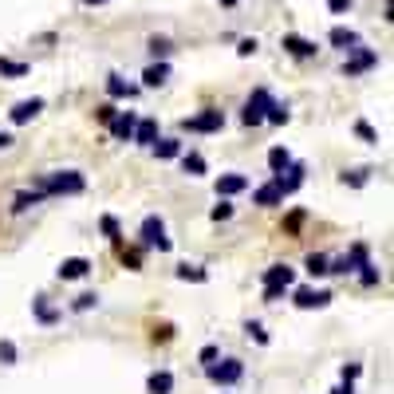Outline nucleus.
<instances>
[{
	"label": "nucleus",
	"mask_w": 394,
	"mask_h": 394,
	"mask_svg": "<svg viewBox=\"0 0 394 394\" xmlns=\"http://www.w3.org/2000/svg\"><path fill=\"white\" fill-rule=\"evenodd\" d=\"M272 103H276V98H272L268 87H257V91L245 98V107H241V123H245V126H264Z\"/></svg>",
	"instance_id": "20e7f679"
},
{
	"label": "nucleus",
	"mask_w": 394,
	"mask_h": 394,
	"mask_svg": "<svg viewBox=\"0 0 394 394\" xmlns=\"http://www.w3.org/2000/svg\"><path fill=\"white\" fill-rule=\"evenodd\" d=\"M138 248H150V252H170L173 248V241L166 237V221L158 213L142 217V225H138Z\"/></svg>",
	"instance_id": "7ed1b4c3"
},
{
	"label": "nucleus",
	"mask_w": 394,
	"mask_h": 394,
	"mask_svg": "<svg viewBox=\"0 0 394 394\" xmlns=\"http://www.w3.org/2000/svg\"><path fill=\"white\" fill-rule=\"evenodd\" d=\"M98 233L119 245V237H123V225H119V217H114V213H103V217H98Z\"/></svg>",
	"instance_id": "a878e982"
},
{
	"label": "nucleus",
	"mask_w": 394,
	"mask_h": 394,
	"mask_svg": "<svg viewBox=\"0 0 394 394\" xmlns=\"http://www.w3.org/2000/svg\"><path fill=\"white\" fill-rule=\"evenodd\" d=\"M114 114H119V107H114V103H98V107H95V119H98V123H103V126L111 123Z\"/></svg>",
	"instance_id": "c03bdc74"
},
{
	"label": "nucleus",
	"mask_w": 394,
	"mask_h": 394,
	"mask_svg": "<svg viewBox=\"0 0 394 394\" xmlns=\"http://www.w3.org/2000/svg\"><path fill=\"white\" fill-rule=\"evenodd\" d=\"M332 394H355V386H347V382H339V386H335Z\"/></svg>",
	"instance_id": "8fccbe9b"
},
{
	"label": "nucleus",
	"mask_w": 394,
	"mask_h": 394,
	"mask_svg": "<svg viewBox=\"0 0 394 394\" xmlns=\"http://www.w3.org/2000/svg\"><path fill=\"white\" fill-rule=\"evenodd\" d=\"M213 189H217V197L229 201V197H237V194H245V189H248V178H245V173H221V178L213 182Z\"/></svg>",
	"instance_id": "ddd939ff"
},
{
	"label": "nucleus",
	"mask_w": 394,
	"mask_h": 394,
	"mask_svg": "<svg viewBox=\"0 0 394 394\" xmlns=\"http://www.w3.org/2000/svg\"><path fill=\"white\" fill-rule=\"evenodd\" d=\"M205 379L213 382V386H237V382L245 379V363L241 359H217V363H209L205 367Z\"/></svg>",
	"instance_id": "423d86ee"
},
{
	"label": "nucleus",
	"mask_w": 394,
	"mask_h": 394,
	"mask_svg": "<svg viewBox=\"0 0 394 394\" xmlns=\"http://www.w3.org/2000/svg\"><path fill=\"white\" fill-rule=\"evenodd\" d=\"M280 48L292 55V60H311L316 55V44L311 40H304V36H296V32H288V36L280 40Z\"/></svg>",
	"instance_id": "a211bd4d"
},
{
	"label": "nucleus",
	"mask_w": 394,
	"mask_h": 394,
	"mask_svg": "<svg viewBox=\"0 0 394 394\" xmlns=\"http://www.w3.org/2000/svg\"><path fill=\"white\" fill-rule=\"evenodd\" d=\"M359 375H363V363H343V370H339V379H343L347 386H355Z\"/></svg>",
	"instance_id": "a19ab883"
},
{
	"label": "nucleus",
	"mask_w": 394,
	"mask_h": 394,
	"mask_svg": "<svg viewBox=\"0 0 394 394\" xmlns=\"http://www.w3.org/2000/svg\"><path fill=\"white\" fill-rule=\"evenodd\" d=\"M209 217H213V221H217V225H221V221H229V217H233V205H229V201H225V197H221V201H217V205H213V209H209Z\"/></svg>",
	"instance_id": "58836bf2"
},
{
	"label": "nucleus",
	"mask_w": 394,
	"mask_h": 394,
	"mask_svg": "<svg viewBox=\"0 0 394 394\" xmlns=\"http://www.w3.org/2000/svg\"><path fill=\"white\" fill-rule=\"evenodd\" d=\"M162 138V126H158V119H138L135 123V135H130V142H138V146H154Z\"/></svg>",
	"instance_id": "2eb2a0df"
},
{
	"label": "nucleus",
	"mask_w": 394,
	"mask_h": 394,
	"mask_svg": "<svg viewBox=\"0 0 394 394\" xmlns=\"http://www.w3.org/2000/svg\"><path fill=\"white\" fill-rule=\"evenodd\" d=\"M304 268H308L311 276H327V257H323V252H308Z\"/></svg>",
	"instance_id": "c9c22d12"
},
{
	"label": "nucleus",
	"mask_w": 394,
	"mask_h": 394,
	"mask_svg": "<svg viewBox=\"0 0 394 394\" xmlns=\"http://www.w3.org/2000/svg\"><path fill=\"white\" fill-rule=\"evenodd\" d=\"M20 363V351H16L12 339H0V367H16Z\"/></svg>",
	"instance_id": "72a5a7b5"
},
{
	"label": "nucleus",
	"mask_w": 394,
	"mask_h": 394,
	"mask_svg": "<svg viewBox=\"0 0 394 394\" xmlns=\"http://www.w3.org/2000/svg\"><path fill=\"white\" fill-rule=\"evenodd\" d=\"M83 4H95V8H98V4H107V0H83Z\"/></svg>",
	"instance_id": "3c124183"
},
{
	"label": "nucleus",
	"mask_w": 394,
	"mask_h": 394,
	"mask_svg": "<svg viewBox=\"0 0 394 394\" xmlns=\"http://www.w3.org/2000/svg\"><path fill=\"white\" fill-rule=\"evenodd\" d=\"M221 4H229V8H233V4H237V0H221Z\"/></svg>",
	"instance_id": "603ef678"
},
{
	"label": "nucleus",
	"mask_w": 394,
	"mask_h": 394,
	"mask_svg": "<svg viewBox=\"0 0 394 394\" xmlns=\"http://www.w3.org/2000/svg\"><path fill=\"white\" fill-rule=\"evenodd\" d=\"M252 205H260V209H276V205H284L280 185L272 182V178L264 185H257V189H252Z\"/></svg>",
	"instance_id": "f8f14e48"
},
{
	"label": "nucleus",
	"mask_w": 394,
	"mask_h": 394,
	"mask_svg": "<svg viewBox=\"0 0 394 394\" xmlns=\"http://www.w3.org/2000/svg\"><path fill=\"white\" fill-rule=\"evenodd\" d=\"M107 95H111V103H114V98H135V95H138V87H135V83H126L119 71H111V75H107Z\"/></svg>",
	"instance_id": "412c9836"
},
{
	"label": "nucleus",
	"mask_w": 394,
	"mask_h": 394,
	"mask_svg": "<svg viewBox=\"0 0 394 394\" xmlns=\"http://www.w3.org/2000/svg\"><path fill=\"white\" fill-rule=\"evenodd\" d=\"M28 71H32V67H28L24 60H4V55H0V79H24Z\"/></svg>",
	"instance_id": "393cba45"
},
{
	"label": "nucleus",
	"mask_w": 394,
	"mask_h": 394,
	"mask_svg": "<svg viewBox=\"0 0 394 394\" xmlns=\"http://www.w3.org/2000/svg\"><path fill=\"white\" fill-rule=\"evenodd\" d=\"M327 44H332V48H339V51H355V48H363V36H359L355 28H332V32H327Z\"/></svg>",
	"instance_id": "4468645a"
},
{
	"label": "nucleus",
	"mask_w": 394,
	"mask_h": 394,
	"mask_svg": "<svg viewBox=\"0 0 394 394\" xmlns=\"http://www.w3.org/2000/svg\"><path fill=\"white\" fill-rule=\"evenodd\" d=\"M351 4H355V0H327V8H332L335 16H343V12H351Z\"/></svg>",
	"instance_id": "49530a36"
},
{
	"label": "nucleus",
	"mask_w": 394,
	"mask_h": 394,
	"mask_svg": "<svg viewBox=\"0 0 394 394\" xmlns=\"http://www.w3.org/2000/svg\"><path fill=\"white\" fill-rule=\"evenodd\" d=\"M335 296L327 288H292V304L300 311H316V308H327Z\"/></svg>",
	"instance_id": "6e6552de"
},
{
	"label": "nucleus",
	"mask_w": 394,
	"mask_h": 394,
	"mask_svg": "<svg viewBox=\"0 0 394 394\" xmlns=\"http://www.w3.org/2000/svg\"><path fill=\"white\" fill-rule=\"evenodd\" d=\"M304 173H308V166L304 162H292V166H284L280 173H272V182L280 185V194L284 197H292L300 185H304Z\"/></svg>",
	"instance_id": "9d476101"
},
{
	"label": "nucleus",
	"mask_w": 394,
	"mask_h": 394,
	"mask_svg": "<svg viewBox=\"0 0 394 394\" xmlns=\"http://www.w3.org/2000/svg\"><path fill=\"white\" fill-rule=\"evenodd\" d=\"M135 123H138L135 111H119L111 123H107V126H111V138H114V142H130V135H135Z\"/></svg>",
	"instance_id": "dca6fc26"
},
{
	"label": "nucleus",
	"mask_w": 394,
	"mask_h": 394,
	"mask_svg": "<svg viewBox=\"0 0 394 394\" xmlns=\"http://www.w3.org/2000/svg\"><path fill=\"white\" fill-rule=\"evenodd\" d=\"M339 182L351 185V189H359V185L370 182V170H367V166H363V170H343V173H339Z\"/></svg>",
	"instance_id": "473e14b6"
},
{
	"label": "nucleus",
	"mask_w": 394,
	"mask_h": 394,
	"mask_svg": "<svg viewBox=\"0 0 394 394\" xmlns=\"http://www.w3.org/2000/svg\"><path fill=\"white\" fill-rule=\"evenodd\" d=\"M142 252H146V248H138V245H130V248L119 245V260H123L130 272H142Z\"/></svg>",
	"instance_id": "cd10ccee"
},
{
	"label": "nucleus",
	"mask_w": 394,
	"mask_h": 394,
	"mask_svg": "<svg viewBox=\"0 0 394 394\" xmlns=\"http://www.w3.org/2000/svg\"><path fill=\"white\" fill-rule=\"evenodd\" d=\"M363 264H370V248L363 245V241H355V245L347 248V257H339V260H327V272H339V276H351V272H359Z\"/></svg>",
	"instance_id": "0eeeda50"
},
{
	"label": "nucleus",
	"mask_w": 394,
	"mask_h": 394,
	"mask_svg": "<svg viewBox=\"0 0 394 394\" xmlns=\"http://www.w3.org/2000/svg\"><path fill=\"white\" fill-rule=\"evenodd\" d=\"M146 394H173V370H150L146 375Z\"/></svg>",
	"instance_id": "aec40b11"
},
{
	"label": "nucleus",
	"mask_w": 394,
	"mask_h": 394,
	"mask_svg": "<svg viewBox=\"0 0 394 394\" xmlns=\"http://www.w3.org/2000/svg\"><path fill=\"white\" fill-rule=\"evenodd\" d=\"M32 316H36L40 327H55V323L63 320V311L55 308V304H51L48 296H36V300H32Z\"/></svg>",
	"instance_id": "9b49d317"
},
{
	"label": "nucleus",
	"mask_w": 394,
	"mask_h": 394,
	"mask_svg": "<svg viewBox=\"0 0 394 394\" xmlns=\"http://www.w3.org/2000/svg\"><path fill=\"white\" fill-rule=\"evenodd\" d=\"M150 150H154V158H158V162H173L185 146H182V138H158Z\"/></svg>",
	"instance_id": "5701e85b"
},
{
	"label": "nucleus",
	"mask_w": 394,
	"mask_h": 394,
	"mask_svg": "<svg viewBox=\"0 0 394 394\" xmlns=\"http://www.w3.org/2000/svg\"><path fill=\"white\" fill-rule=\"evenodd\" d=\"M370 67H379V51H370V48L347 51V60H343V75H347V79H355V75L370 71Z\"/></svg>",
	"instance_id": "1a4fd4ad"
},
{
	"label": "nucleus",
	"mask_w": 394,
	"mask_h": 394,
	"mask_svg": "<svg viewBox=\"0 0 394 394\" xmlns=\"http://www.w3.org/2000/svg\"><path fill=\"white\" fill-rule=\"evenodd\" d=\"M217 359H221V347H201V351H197V363H201V367H209V363H217Z\"/></svg>",
	"instance_id": "37998d69"
},
{
	"label": "nucleus",
	"mask_w": 394,
	"mask_h": 394,
	"mask_svg": "<svg viewBox=\"0 0 394 394\" xmlns=\"http://www.w3.org/2000/svg\"><path fill=\"white\" fill-rule=\"evenodd\" d=\"M359 280L367 284V288H375V284H379V280H382V272H379V268H375V264H363V268H359Z\"/></svg>",
	"instance_id": "79ce46f5"
},
{
	"label": "nucleus",
	"mask_w": 394,
	"mask_h": 394,
	"mask_svg": "<svg viewBox=\"0 0 394 394\" xmlns=\"http://www.w3.org/2000/svg\"><path fill=\"white\" fill-rule=\"evenodd\" d=\"M178 280H194V284H205V280H209V272L201 268V264H178Z\"/></svg>",
	"instance_id": "7c9ffc66"
},
{
	"label": "nucleus",
	"mask_w": 394,
	"mask_h": 394,
	"mask_svg": "<svg viewBox=\"0 0 394 394\" xmlns=\"http://www.w3.org/2000/svg\"><path fill=\"white\" fill-rule=\"evenodd\" d=\"M182 130H189V135H221V130H225V111L205 107V111L182 119Z\"/></svg>",
	"instance_id": "39448f33"
},
{
	"label": "nucleus",
	"mask_w": 394,
	"mask_h": 394,
	"mask_svg": "<svg viewBox=\"0 0 394 394\" xmlns=\"http://www.w3.org/2000/svg\"><path fill=\"white\" fill-rule=\"evenodd\" d=\"M154 339H162V343H166V339H173V327H170V323H162L158 332H154Z\"/></svg>",
	"instance_id": "de8ad7c7"
},
{
	"label": "nucleus",
	"mask_w": 394,
	"mask_h": 394,
	"mask_svg": "<svg viewBox=\"0 0 394 394\" xmlns=\"http://www.w3.org/2000/svg\"><path fill=\"white\" fill-rule=\"evenodd\" d=\"M178 158H182V170L189 173V178H205V170H209V162L201 158L197 150H182Z\"/></svg>",
	"instance_id": "4be33fe9"
},
{
	"label": "nucleus",
	"mask_w": 394,
	"mask_h": 394,
	"mask_svg": "<svg viewBox=\"0 0 394 394\" xmlns=\"http://www.w3.org/2000/svg\"><path fill=\"white\" fill-rule=\"evenodd\" d=\"M284 166H292V154H288V146H272V150H268V170L280 173Z\"/></svg>",
	"instance_id": "c756f323"
},
{
	"label": "nucleus",
	"mask_w": 394,
	"mask_h": 394,
	"mask_svg": "<svg viewBox=\"0 0 394 394\" xmlns=\"http://www.w3.org/2000/svg\"><path fill=\"white\" fill-rule=\"evenodd\" d=\"M245 335H248V339H257L260 347L268 343V332H264V323H260V320H248L245 323Z\"/></svg>",
	"instance_id": "4c0bfd02"
},
{
	"label": "nucleus",
	"mask_w": 394,
	"mask_h": 394,
	"mask_svg": "<svg viewBox=\"0 0 394 394\" xmlns=\"http://www.w3.org/2000/svg\"><path fill=\"white\" fill-rule=\"evenodd\" d=\"M284 229H288V233H300V229H304V213L296 209L292 217H288V221H284Z\"/></svg>",
	"instance_id": "a18cd8bd"
},
{
	"label": "nucleus",
	"mask_w": 394,
	"mask_h": 394,
	"mask_svg": "<svg viewBox=\"0 0 394 394\" xmlns=\"http://www.w3.org/2000/svg\"><path fill=\"white\" fill-rule=\"evenodd\" d=\"M355 135L363 138V142H379V130H375L367 119H359V123H355Z\"/></svg>",
	"instance_id": "ea45409f"
},
{
	"label": "nucleus",
	"mask_w": 394,
	"mask_h": 394,
	"mask_svg": "<svg viewBox=\"0 0 394 394\" xmlns=\"http://www.w3.org/2000/svg\"><path fill=\"white\" fill-rule=\"evenodd\" d=\"M87 189V178L79 170H48L36 178V194L44 197H75Z\"/></svg>",
	"instance_id": "f257e3e1"
},
{
	"label": "nucleus",
	"mask_w": 394,
	"mask_h": 394,
	"mask_svg": "<svg viewBox=\"0 0 394 394\" xmlns=\"http://www.w3.org/2000/svg\"><path fill=\"white\" fill-rule=\"evenodd\" d=\"M166 79H170V63L166 60H154L146 71H142V87H162Z\"/></svg>",
	"instance_id": "b1692460"
},
{
	"label": "nucleus",
	"mask_w": 394,
	"mask_h": 394,
	"mask_svg": "<svg viewBox=\"0 0 394 394\" xmlns=\"http://www.w3.org/2000/svg\"><path fill=\"white\" fill-rule=\"evenodd\" d=\"M146 51L154 55V60H170L173 40H166V36H150V40H146Z\"/></svg>",
	"instance_id": "c85d7f7f"
},
{
	"label": "nucleus",
	"mask_w": 394,
	"mask_h": 394,
	"mask_svg": "<svg viewBox=\"0 0 394 394\" xmlns=\"http://www.w3.org/2000/svg\"><path fill=\"white\" fill-rule=\"evenodd\" d=\"M257 51H260V40H257V36L237 40V55H241V60H248V55H257Z\"/></svg>",
	"instance_id": "e433bc0d"
},
{
	"label": "nucleus",
	"mask_w": 394,
	"mask_h": 394,
	"mask_svg": "<svg viewBox=\"0 0 394 394\" xmlns=\"http://www.w3.org/2000/svg\"><path fill=\"white\" fill-rule=\"evenodd\" d=\"M91 308H98V292H79L71 300V311H75V316H83V311H91Z\"/></svg>",
	"instance_id": "2f4dec72"
},
{
	"label": "nucleus",
	"mask_w": 394,
	"mask_h": 394,
	"mask_svg": "<svg viewBox=\"0 0 394 394\" xmlns=\"http://www.w3.org/2000/svg\"><path fill=\"white\" fill-rule=\"evenodd\" d=\"M260 284H264V304H276V300H284L296 288V268L292 264H268Z\"/></svg>",
	"instance_id": "f03ea898"
},
{
	"label": "nucleus",
	"mask_w": 394,
	"mask_h": 394,
	"mask_svg": "<svg viewBox=\"0 0 394 394\" xmlns=\"http://www.w3.org/2000/svg\"><path fill=\"white\" fill-rule=\"evenodd\" d=\"M44 201V194H36V189H20V194L12 197V213H28L32 205H40Z\"/></svg>",
	"instance_id": "bb28decb"
},
{
	"label": "nucleus",
	"mask_w": 394,
	"mask_h": 394,
	"mask_svg": "<svg viewBox=\"0 0 394 394\" xmlns=\"http://www.w3.org/2000/svg\"><path fill=\"white\" fill-rule=\"evenodd\" d=\"M12 142H16V138L8 135V130H0V150H8V146H12Z\"/></svg>",
	"instance_id": "09e8293b"
},
{
	"label": "nucleus",
	"mask_w": 394,
	"mask_h": 394,
	"mask_svg": "<svg viewBox=\"0 0 394 394\" xmlns=\"http://www.w3.org/2000/svg\"><path fill=\"white\" fill-rule=\"evenodd\" d=\"M288 119H292V111H288V103H272V107H268V119H264V123H272V126H284Z\"/></svg>",
	"instance_id": "f704fd0d"
},
{
	"label": "nucleus",
	"mask_w": 394,
	"mask_h": 394,
	"mask_svg": "<svg viewBox=\"0 0 394 394\" xmlns=\"http://www.w3.org/2000/svg\"><path fill=\"white\" fill-rule=\"evenodd\" d=\"M87 272H91V260L87 257H67L60 268H55V276H60V280H83Z\"/></svg>",
	"instance_id": "6ab92c4d"
},
{
	"label": "nucleus",
	"mask_w": 394,
	"mask_h": 394,
	"mask_svg": "<svg viewBox=\"0 0 394 394\" xmlns=\"http://www.w3.org/2000/svg\"><path fill=\"white\" fill-rule=\"evenodd\" d=\"M40 111H44V98H20L12 111H8V119H12V126H24V123H32Z\"/></svg>",
	"instance_id": "f3484780"
}]
</instances>
